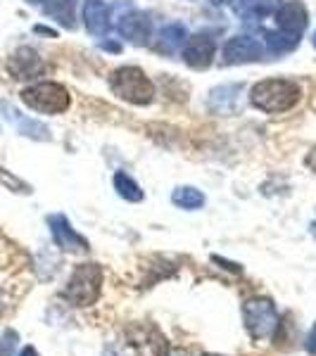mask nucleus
I'll return each mask as SVG.
<instances>
[{"mask_svg": "<svg viewBox=\"0 0 316 356\" xmlns=\"http://www.w3.org/2000/svg\"><path fill=\"white\" fill-rule=\"evenodd\" d=\"M281 8V0H240L235 13L245 19H264V17L274 15Z\"/></svg>", "mask_w": 316, "mask_h": 356, "instance_id": "4468645a", "label": "nucleus"}, {"mask_svg": "<svg viewBox=\"0 0 316 356\" xmlns=\"http://www.w3.org/2000/svg\"><path fill=\"white\" fill-rule=\"evenodd\" d=\"M186 38H188L186 26H181V24H169L159 33V41H162V48L166 53H171V50H176V48H183Z\"/></svg>", "mask_w": 316, "mask_h": 356, "instance_id": "a211bd4d", "label": "nucleus"}, {"mask_svg": "<svg viewBox=\"0 0 316 356\" xmlns=\"http://www.w3.org/2000/svg\"><path fill=\"white\" fill-rule=\"evenodd\" d=\"M19 97L29 110L41 112V114H62L72 105L69 90L62 83H55V81H38V83L26 86L19 93Z\"/></svg>", "mask_w": 316, "mask_h": 356, "instance_id": "20e7f679", "label": "nucleus"}, {"mask_svg": "<svg viewBox=\"0 0 316 356\" xmlns=\"http://www.w3.org/2000/svg\"><path fill=\"white\" fill-rule=\"evenodd\" d=\"M102 356H122V354H119L114 347H110V349H105V352H102Z\"/></svg>", "mask_w": 316, "mask_h": 356, "instance_id": "393cba45", "label": "nucleus"}, {"mask_svg": "<svg viewBox=\"0 0 316 356\" xmlns=\"http://www.w3.org/2000/svg\"><path fill=\"white\" fill-rule=\"evenodd\" d=\"M102 290V268L97 264H79L69 278L62 297L72 307H90L100 297Z\"/></svg>", "mask_w": 316, "mask_h": 356, "instance_id": "7ed1b4c3", "label": "nucleus"}, {"mask_svg": "<svg viewBox=\"0 0 316 356\" xmlns=\"http://www.w3.org/2000/svg\"><path fill=\"white\" fill-rule=\"evenodd\" d=\"M110 88L119 100L131 105H148L155 95V86L141 67H119L110 74Z\"/></svg>", "mask_w": 316, "mask_h": 356, "instance_id": "f03ea898", "label": "nucleus"}, {"mask_svg": "<svg viewBox=\"0 0 316 356\" xmlns=\"http://www.w3.org/2000/svg\"><path fill=\"white\" fill-rule=\"evenodd\" d=\"M0 183H3L5 188H10L13 193H22V195H29V193H31V186H26V183L22 181V178L13 176L8 169H0Z\"/></svg>", "mask_w": 316, "mask_h": 356, "instance_id": "aec40b11", "label": "nucleus"}, {"mask_svg": "<svg viewBox=\"0 0 316 356\" xmlns=\"http://www.w3.org/2000/svg\"><path fill=\"white\" fill-rule=\"evenodd\" d=\"M84 24L93 36H105V33L110 31V8H107L102 0H86Z\"/></svg>", "mask_w": 316, "mask_h": 356, "instance_id": "f8f14e48", "label": "nucleus"}, {"mask_svg": "<svg viewBox=\"0 0 316 356\" xmlns=\"http://www.w3.org/2000/svg\"><path fill=\"white\" fill-rule=\"evenodd\" d=\"M212 5H216V8H219V5H228V3H233V0H210Z\"/></svg>", "mask_w": 316, "mask_h": 356, "instance_id": "a878e982", "label": "nucleus"}, {"mask_svg": "<svg viewBox=\"0 0 316 356\" xmlns=\"http://www.w3.org/2000/svg\"><path fill=\"white\" fill-rule=\"evenodd\" d=\"M0 107L8 112V119H10V122H15L17 131H19L22 136L33 138V140H50L48 129H45L41 122H33V119H29V117H24V114H19V112L15 110V107H10L8 102H0Z\"/></svg>", "mask_w": 316, "mask_h": 356, "instance_id": "ddd939ff", "label": "nucleus"}, {"mask_svg": "<svg viewBox=\"0 0 316 356\" xmlns=\"http://www.w3.org/2000/svg\"><path fill=\"white\" fill-rule=\"evenodd\" d=\"M307 166H309V169H312L314 174H316V147H314L312 152L307 154Z\"/></svg>", "mask_w": 316, "mask_h": 356, "instance_id": "5701e85b", "label": "nucleus"}, {"mask_svg": "<svg viewBox=\"0 0 316 356\" xmlns=\"http://www.w3.org/2000/svg\"><path fill=\"white\" fill-rule=\"evenodd\" d=\"M203 356H216V354H203Z\"/></svg>", "mask_w": 316, "mask_h": 356, "instance_id": "c756f323", "label": "nucleus"}, {"mask_svg": "<svg viewBox=\"0 0 316 356\" xmlns=\"http://www.w3.org/2000/svg\"><path fill=\"white\" fill-rule=\"evenodd\" d=\"M114 191H117L119 197L126 200V202H143V197H145L141 186H138L129 174H124V171L114 174Z\"/></svg>", "mask_w": 316, "mask_h": 356, "instance_id": "f3484780", "label": "nucleus"}, {"mask_svg": "<svg viewBox=\"0 0 316 356\" xmlns=\"http://www.w3.org/2000/svg\"><path fill=\"white\" fill-rule=\"evenodd\" d=\"M243 323H245L248 335L255 342L271 337L276 328H278V314H276L274 302L267 300V297H257V300L245 302L243 304Z\"/></svg>", "mask_w": 316, "mask_h": 356, "instance_id": "39448f33", "label": "nucleus"}, {"mask_svg": "<svg viewBox=\"0 0 316 356\" xmlns=\"http://www.w3.org/2000/svg\"><path fill=\"white\" fill-rule=\"evenodd\" d=\"M117 31H119V36L126 38L129 43L145 45L148 41H150V36H152L150 17L143 15V13H136V10H134V13L124 15L122 19H119Z\"/></svg>", "mask_w": 316, "mask_h": 356, "instance_id": "9b49d317", "label": "nucleus"}, {"mask_svg": "<svg viewBox=\"0 0 316 356\" xmlns=\"http://www.w3.org/2000/svg\"><path fill=\"white\" fill-rule=\"evenodd\" d=\"M17 344H19V335H17V330L8 328L0 335V356H13Z\"/></svg>", "mask_w": 316, "mask_h": 356, "instance_id": "412c9836", "label": "nucleus"}, {"mask_svg": "<svg viewBox=\"0 0 316 356\" xmlns=\"http://www.w3.org/2000/svg\"><path fill=\"white\" fill-rule=\"evenodd\" d=\"M267 41H269V50H271V53H288V50H292L300 43V36L281 31V33H269Z\"/></svg>", "mask_w": 316, "mask_h": 356, "instance_id": "6ab92c4d", "label": "nucleus"}, {"mask_svg": "<svg viewBox=\"0 0 316 356\" xmlns=\"http://www.w3.org/2000/svg\"><path fill=\"white\" fill-rule=\"evenodd\" d=\"M17 356H38V352H36V349H33V347H24V349H22V352L17 354Z\"/></svg>", "mask_w": 316, "mask_h": 356, "instance_id": "b1692460", "label": "nucleus"}, {"mask_svg": "<svg viewBox=\"0 0 316 356\" xmlns=\"http://www.w3.org/2000/svg\"><path fill=\"white\" fill-rule=\"evenodd\" d=\"M264 57V45L252 36H233L223 45V60L228 65H250Z\"/></svg>", "mask_w": 316, "mask_h": 356, "instance_id": "1a4fd4ad", "label": "nucleus"}, {"mask_svg": "<svg viewBox=\"0 0 316 356\" xmlns=\"http://www.w3.org/2000/svg\"><path fill=\"white\" fill-rule=\"evenodd\" d=\"M314 48H316V31H314Z\"/></svg>", "mask_w": 316, "mask_h": 356, "instance_id": "c85d7f7f", "label": "nucleus"}, {"mask_svg": "<svg viewBox=\"0 0 316 356\" xmlns=\"http://www.w3.org/2000/svg\"><path fill=\"white\" fill-rule=\"evenodd\" d=\"M304 347H307V352L316 356V323L312 325V330H309V335H307V340H304Z\"/></svg>", "mask_w": 316, "mask_h": 356, "instance_id": "4be33fe9", "label": "nucleus"}, {"mask_svg": "<svg viewBox=\"0 0 316 356\" xmlns=\"http://www.w3.org/2000/svg\"><path fill=\"white\" fill-rule=\"evenodd\" d=\"M312 235H314V238H316V221L312 223Z\"/></svg>", "mask_w": 316, "mask_h": 356, "instance_id": "cd10ccee", "label": "nucleus"}, {"mask_svg": "<svg viewBox=\"0 0 316 356\" xmlns=\"http://www.w3.org/2000/svg\"><path fill=\"white\" fill-rule=\"evenodd\" d=\"M48 226H50V235H53L55 245L60 247L62 252H72V254H77V252H88V240L74 231L65 214L48 216Z\"/></svg>", "mask_w": 316, "mask_h": 356, "instance_id": "6e6552de", "label": "nucleus"}, {"mask_svg": "<svg viewBox=\"0 0 316 356\" xmlns=\"http://www.w3.org/2000/svg\"><path fill=\"white\" fill-rule=\"evenodd\" d=\"M274 22L278 26V31L292 33V36H300V33L307 29V8L300 3V0H288V3H281V8L274 13Z\"/></svg>", "mask_w": 316, "mask_h": 356, "instance_id": "9d476101", "label": "nucleus"}, {"mask_svg": "<svg viewBox=\"0 0 316 356\" xmlns=\"http://www.w3.org/2000/svg\"><path fill=\"white\" fill-rule=\"evenodd\" d=\"M8 72L13 74V79H17V81H31V79H38L45 72V65L36 50L29 48V45H22V48H17L10 55Z\"/></svg>", "mask_w": 316, "mask_h": 356, "instance_id": "423d86ee", "label": "nucleus"}, {"mask_svg": "<svg viewBox=\"0 0 316 356\" xmlns=\"http://www.w3.org/2000/svg\"><path fill=\"white\" fill-rule=\"evenodd\" d=\"M302 88L290 79H264L250 90V102L267 114L288 112L300 102Z\"/></svg>", "mask_w": 316, "mask_h": 356, "instance_id": "f257e3e1", "label": "nucleus"}, {"mask_svg": "<svg viewBox=\"0 0 316 356\" xmlns=\"http://www.w3.org/2000/svg\"><path fill=\"white\" fill-rule=\"evenodd\" d=\"M171 202L186 211H195V209H203L205 207V195L193 186H181V188H176L174 195H171Z\"/></svg>", "mask_w": 316, "mask_h": 356, "instance_id": "dca6fc26", "label": "nucleus"}, {"mask_svg": "<svg viewBox=\"0 0 316 356\" xmlns=\"http://www.w3.org/2000/svg\"><path fill=\"white\" fill-rule=\"evenodd\" d=\"M214 55H216V43L207 33L188 36L186 43H183V62L193 69H207L214 62Z\"/></svg>", "mask_w": 316, "mask_h": 356, "instance_id": "0eeeda50", "label": "nucleus"}, {"mask_svg": "<svg viewBox=\"0 0 316 356\" xmlns=\"http://www.w3.org/2000/svg\"><path fill=\"white\" fill-rule=\"evenodd\" d=\"M26 3H29V5H45L48 0H26Z\"/></svg>", "mask_w": 316, "mask_h": 356, "instance_id": "bb28decb", "label": "nucleus"}, {"mask_svg": "<svg viewBox=\"0 0 316 356\" xmlns=\"http://www.w3.org/2000/svg\"><path fill=\"white\" fill-rule=\"evenodd\" d=\"M74 8H77V0H48L43 5V13L55 19L57 24L72 29L74 26Z\"/></svg>", "mask_w": 316, "mask_h": 356, "instance_id": "2eb2a0df", "label": "nucleus"}]
</instances>
